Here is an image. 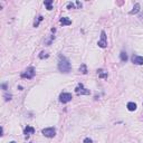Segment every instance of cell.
I'll return each mask as SVG.
<instances>
[{
    "label": "cell",
    "instance_id": "cell-20",
    "mask_svg": "<svg viewBox=\"0 0 143 143\" xmlns=\"http://www.w3.org/2000/svg\"><path fill=\"white\" fill-rule=\"evenodd\" d=\"M92 142H93L92 139H90V138H85L84 141H83V143H92Z\"/></svg>",
    "mask_w": 143,
    "mask_h": 143
},
{
    "label": "cell",
    "instance_id": "cell-4",
    "mask_svg": "<svg viewBox=\"0 0 143 143\" xmlns=\"http://www.w3.org/2000/svg\"><path fill=\"white\" fill-rule=\"evenodd\" d=\"M72 98H73L72 94L67 93V92H63V93H60V95H59V102L63 103V104H66V103L71 102Z\"/></svg>",
    "mask_w": 143,
    "mask_h": 143
},
{
    "label": "cell",
    "instance_id": "cell-8",
    "mask_svg": "<svg viewBox=\"0 0 143 143\" xmlns=\"http://www.w3.org/2000/svg\"><path fill=\"white\" fill-rule=\"evenodd\" d=\"M97 75H98V77L100 78H102V80H106V78L108 77V73L105 71V69H103V68H100V69H97Z\"/></svg>",
    "mask_w": 143,
    "mask_h": 143
},
{
    "label": "cell",
    "instance_id": "cell-16",
    "mask_svg": "<svg viewBox=\"0 0 143 143\" xmlns=\"http://www.w3.org/2000/svg\"><path fill=\"white\" fill-rule=\"evenodd\" d=\"M48 57H49V54L45 53V51H41V53L39 54V58H40V59H44V58H48Z\"/></svg>",
    "mask_w": 143,
    "mask_h": 143
},
{
    "label": "cell",
    "instance_id": "cell-19",
    "mask_svg": "<svg viewBox=\"0 0 143 143\" xmlns=\"http://www.w3.org/2000/svg\"><path fill=\"white\" fill-rule=\"evenodd\" d=\"M67 9H75V5L73 2H68L67 4Z\"/></svg>",
    "mask_w": 143,
    "mask_h": 143
},
{
    "label": "cell",
    "instance_id": "cell-15",
    "mask_svg": "<svg viewBox=\"0 0 143 143\" xmlns=\"http://www.w3.org/2000/svg\"><path fill=\"white\" fill-rule=\"evenodd\" d=\"M44 5L47 7V10H51L53 9V0H47V1H44Z\"/></svg>",
    "mask_w": 143,
    "mask_h": 143
},
{
    "label": "cell",
    "instance_id": "cell-3",
    "mask_svg": "<svg viewBox=\"0 0 143 143\" xmlns=\"http://www.w3.org/2000/svg\"><path fill=\"white\" fill-rule=\"evenodd\" d=\"M75 92H76L77 95H90V94H91V91L87 90V89H85L84 85L82 83H80L77 86L75 87Z\"/></svg>",
    "mask_w": 143,
    "mask_h": 143
},
{
    "label": "cell",
    "instance_id": "cell-24",
    "mask_svg": "<svg viewBox=\"0 0 143 143\" xmlns=\"http://www.w3.org/2000/svg\"><path fill=\"white\" fill-rule=\"evenodd\" d=\"M30 143H31V142H30Z\"/></svg>",
    "mask_w": 143,
    "mask_h": 143
},
{
    "label": "cell",
    "instance_id": "cell-14",
    "mask_svg": "<svg viewBox=\"0 0 143 143\" xmlns=\"http://www.w3.org/2000/svg\"><path fill=\"white\" fill-rule=\"evenodd\" d=\"M80 72L82 73V74H84V75H86L87 74V66L85 65V64H82L81 65V67H80Z\"/></svg>",
    "mask_w": 143,
    "mask_h": 143
},
{
    "label": "cell",
    "instance_id": "cell-5",
    "mask_svg": "<svg viewBox=\"0 0 143 143\" xmlns=\"http://www.w3.org/2000/svg\"><path fill=\"white\" fill-rule=\"evenodd\" d=\"M41 133L46 138H54L56 135V129L55 127H46V129H42Z\"/></svg>",
    "mask_w": 143,
    "mask_h": 143
},
{
    "label": "cell",
    "instance_id": "cell-2",
    "mask_svg": "<svg viewBox=\"0 0 143 143\" xmlns=\"http://www.w3.org/2000/svg\"><path fill=\"white\" fill-rule=\"evenodd\" d=\"M36 74V71L35 68L32 67V66H30L26 69L25 72L21 74V78H27V80H31V78H34V76Z\"/></svg>",
    "mask_w": 143,
    "mask_h": 143
},
{
    "label": "cell",
    "instance_id": "cell-11",
    "mask_svg": "<svg viewBox=\"0 0 143 143\" xmlns=\"http://www.w3.org/2000/svg\"><path fill=\"white\" fill-rule=\"evenodd\" d=\"M140 8H141V6H140L139 2H136V4L133 6V9L130 11V15H135V14H138L139 11H140Z\"/></svg>",
    "mask_w": 143,
    "mask_h": 143
},
{
    "label": "cell",
    "instance_id": "cell-18",
    "mask_svg": "<svg viewBox=\"0 0 143 143\" xmlns=\"http://www.w3.org/2000/svg\"><path fill=\"white\" fill-rule=\"evenodd\" d=\"M42 19H44V17H42V16H39V17H38V20L35 21L34 27H38V26H39V23H40V21H42Z\"/></svg>",
    "mask_w": 143,
    "mask_h": 143
},
{
    "label": "cell",
    "instance_id": "cell-10",
    "mask_svg": "<svg viewBox=\"0 0 143 143\" xmlns=\"http://www.w3.org/2000/svg\"><path fill=\"white\" fill-rule=\"evenodd\" d=\"M59 21H60V24H62L63 26H69V25H72V20L68 19L67 17H62Z\"/></svg>",
    "mask_w": 143,
    "mask_h": 143
},
{
    "label": "cell",
    "instance_id": "cell-22",
    "mask_svg": "<svg viewBox=\"0 0 143 143\" xmlns=\"http://www.w3.org/2000/svg\"><path fill=\"white\" fill-rule=\"evenodd\" d=\"M1 86H2V89H4V90H7V84H6V83H4Z\"/></svg>",
    "mask_w": 143,
    "mask_h": 143
},
{
    "label": "cell",
    "instance_id": "cell-12",
    "mask_svg": "<svg viewBox=\"0 0 143 143\" xmlns=\"http://www.w3.org/2000/svg\"><path fill=\"white\" fill-rule=\"evenodd\" d=\"M120 58H121V62H123V63H126L127 62L129 57H127L126 51H124V50L121 51V53H120Z\"/></svg>",
    "mask_w": 143,
    "mask_h": 143
},
{
    "label": "cell",
    "instance_id": "cell-13",
    "mask_svg": "<svg viewBox=\"0 0 143 143\" xmlns=\"http://www.w3.org/2000/svg\"><path fill=\"white\" fill-rule=\"evenodd\" d=\"M126 107H127V109H129L130 112H133V111H135L136 109V104L134 102H129L126 104Z\"/></svg>",
    "mask_w": 143,
    "mask_h": 143
},
{
    "label": "cell",
    "instance_id": "cell-23",
    "mask_svg": "<svg viewBox=\"0 0 143 143\" xmlns=\"http://www.w3.org/2000/svg\"><path fill=\"white\" fill-rule=\"evenodd\" d=\"M9 143H16V142H15V141H11V142H9Z\"/></svg>",
    "mask_w": 143,
    "mask_h": 143
},
{
    "label": "cell",
    "instance_id": "cell-9",
    "mask_svg": "<svg viewBox=\"0 0 143 143\" xmlns=\"http://www.w3.org/2000/svg\"><path fill=\"white\" fill-rule=\"evenodd\" d=\"M34 133H35V129L32 126H30V125H27L25 127V130H24V134H25L26 138H28L29 135L34 134Z\"/></svg>",
    "mask_w": 143,
    "mask_h": 143
},
{
    "label": "cell",
    "instance_id": "cell-21",
    "mask_svg": "<svg viewBox=\"0 0 143 143\" xmlns=\"http://www.w3.org/2000/svg\"><path fill=\"white\" fill-rule=\"evenodd\" d=\"M76 6H77L78 8H81V7H82V4H81L80 1H76Z\"/></svg>",
    "mask_w": 143,
    "mask_h": 143
},
{
    "label": "cell",
    "instance_id": "cell-6",
    "mask_svg": "<svg viewBox=\"0 0 143 143\" xmlns=\"http://www.w3.org/2000/svg\"><path fill=\"white\" fill-rule=\"evenodd\" d=\"M97 45H98V47H101V48H106L107 47V37H106V34H105L104 30H102L101 31V39L98 40Z\"/></svg>",
    "mask_w": 143,
    "mask_h": 143
},
{
    "label": "cell",
    "instance_id": "cell-7",
    "mask_svg": "<svg viewBox=\"0 0 143 143\" xmlns=\"http://www.w3.org/2000/svg\"><path fill=\"white\" fill-rule=\"evenodd\" d=\"M132 62L135 65H143V57L139 56V55H133L132 56Z\"/></svg>",
    "mask_w": 143,
    "mask_h": 143
},
{
    "label": "cell",
    "instance_id": "cell-17",
    "mask_svg": "<svg viewBox=\"0 0 143 143\" xmlns=\"http://www.w3.org/2000/svg\"><path fill=\"white\" fill-rule=\"evenodd\" d=\"M11 97H13V95H11V94H8V93H6L5 95H4V98H5V101H6V102L10 101Z\"/></svg>",
    "mask_w": 143,
    "mask_h": 143
},
{
    "label": "cell",
    "instance_id": "cell-1",
    "mask_svg": "<svg viewBox=\"0 0 143 143\" xmlns=\"http://www.w3.org/2000/svg\"><path fill=\"white\" fill-rule=\"evenodd\" d=\"M72 69V65L71 62L67 57L63 56V55H59V58H58V71L64 73V74H67V73L71 72Z\"/></svg>",
    "mask_w": 143,
    "mask_h": 143
}]
</instances>
